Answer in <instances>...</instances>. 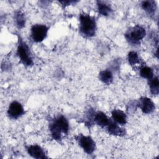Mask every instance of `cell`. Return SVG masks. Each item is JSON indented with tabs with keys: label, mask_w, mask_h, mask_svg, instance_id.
I'll return each instance as SVG.
<instances>
[{
	"label": "cell",
	"mask_w": 159,
	"mask_h": 159,
	"mask_svg": "<svg viewBox=\"0 0 159 159\" xmlns=\"http://www.w3.org/2000/svg\"><path fill=\"white\" fill-rule=\"evenodd\" d=\"M79 32L83 37L91 38L96 35L97 23L94 16L83 12L79 16Z\"/></svg>",
	"instance_id": "6da1fadb"
},
{
	"label": "cell",
	"mask_w": 159,
	"mask_h": 159,
	"mask_svg": "<svg viewBox=\"0 0 159 159\" xmlns=\"http://www.w3.org/2000/svg\"><path fill=\"white\" fill-rule=\"evenodd\" d=\"M146 30L140 25H135L129 27L124 34V37L128 43L137 47L140 45L141 41L146 35Z\"/></svg>",
	"instance_id": "7a4b0ae2"
},
{
	"label": "cell",
	"mask_w": 159,
	"mask_h": 159,
	"mask_svg": "<svg viewBox=\"0 0 159 159\" xmlns=\"http://www.w3.org/2000/svg\"><path fill=\"white\" fill-rule=\"evenodd\" d=\"M18 36V43L16 55L20 61L25 66H31L34 65V60L29 45L23 40L20 36Z\"/></svg>",
	"instance_id": "3957f363"
},
{
	"label": "cell",
	"mask_w": 159,
	"mask_h": 159,
	"mask_svg": "<svg viewBox=\"0 0 159 159\" xmlns=\"http://www.w3.org/2000/svg\"><path fill=\"white\" fill-rule=\"evenodd\" d=\"M78 145L83 149V150L88 155H91L96 150V142L89 135H85L83 134H79L75 136Z\"/></svg>",
	"instance_id": "277c9868"
},
{
	"label": "cell",
	"mask_w": 159,
	"mask_h": 159,
	"mask_svg": "<svg viewBox=\"0 0 159 159\" xmlns=\"http://www.w3.org/2000/svg\"><path fill=\"white\" fill-rule=\"evenodd\" d=\"M49 27L45 24H35L30 27V38L34 42L40 43L47 37Z\"/></svg>",
	"instance_id": "5b68a950"
},
{
	"label": "cell",
	"mask_w": 159,
	"mask_h": 159,
	"mask_svg": "<svg viewBox=\"0 0 159 159\" xmlns=\"http://www.w3.org/2000/svg\"><path fill=\"white\" fill-rule=\"evenodd\" d=\"M24 114H25V110L20 102L13 101L9 104L7 110V115L9 119L16 120Z\"/></svg>",
	"instance_id": "8992f818"
},
{
	"label": "cell",
	"mask_w": 159,
	"mask_h": 159,
	"mask_svg": "<svg viewBox=\"0 0 159 159\" xmlns=\"http://www.w3.org/2000/svg\"><path fill=\"white\" fill-rule=\"evenodd\" d=\"M137 107H139L143 114H150L153 112L155 110V104L150 98L142 96L137 101Z\"/></svg>",
	"instance_id": "52a82bcc"
},
{
	"label": "cell",
	"mask_w": 159,
	"mask_h": 159,
	"mask_svg": "<svg viewBox=\"0 0 159 159\" xmlns=\"http://www.w3.org/2000/svg\"><path fill=\"white\" fill-rule=\"evenodd\" d=\"M27 153L34 158L45 159L48 158L47 153L40 145L38 144L29 145L25 147Z\"/></svg>",
	"instance_id": "ba28073f"
},
{
	"label": "cell",
	"mask_w": 159,
	"mask_h": 159,
	"mask_svg": "<svg viewBox=\"0 0 159 159\" xmlns=\"http://www.w3.org/2000/svg\"><path fill=\"white\" fill-rule=\"evenodd\" d=\"M105 129L109 134L114 136L124 137L127 134L125 129L122 127L120 125L114 122L111 118L109 123Z\"/></svg>",
	"instance_id": "9c48e42d"
},
{
	"label": "cell",
	"mask_w": 159,
	"mask_h": 159,
	"mask_svg": "<svg viewBox=\"0 0 159 159\" xmlns=\"http://www.w3.org/2000/svg\"><path fill=\"white\" fill-rule=\"evenodd\" d=\"M52 119L62 130L63 134L67 135L68 134L70 130V124L68 120L65 116L63 114H58Z\"/></svg>",
	"instance_id": "30bf717a"
},
{
	"label": "cell",
	"mask_w": 159,
	"mask_h": 159,
	"mask_svg": "<svg viewBox=\"0 0 159 159\" xmlns=\"http://www.w3.org/2000/svg\"><path fill=\"white\" fill-rule=\"evenodd\" d=\"M110 120L111 118H109L104 112L101 111H95L93 118L94 124L104 129L109 123Z\"/></svg>",
	"instance_id": "8fae6325"
},
{
	"label": "cell",
	"mask_w": 159,
	"mask_h": 159,
	"mask_svg": "<svg viewBox=\"0 0 159 159\" xmlns=\"http://www.w3.org/2000/svg\"><path fill=\"white\" fill-rule=\"evenodd\" d=\"M142 9L145 12V13L150 17H153L155 15L157 4L155 1L147 0L143 1L140 4Z\"/></svg>",
	"instance_id": "7c38bea8"
},
{
	"label": "cell",
	"mask_w": 159,
	"mask_h": 159,
	"mask_svg": "<svg viewBox=\"0 0 159 159\" xmlns=\"http://www.w3.org/2000/svg\"><path fill=\"white\" fill-rule=\"evenodd\" d=\"M111 119L120 125H124L127 122V114L119 109H114L111 111Z\"/></svg>",
	"instance_id": "4fadbf2b"
},
{
	"label": "cell",
	"mask_w": 159,
	"mask_h": 159,
	"mask_svg": "<svg viewBox=\"0 0 159 159\" xmlns=\"http://www.w3.org/2000/svg\"><path fill=\"white\" fill-rule=\"evenodd\" d=\"M96 6L98 13L102 16L108 17L112 12V7L107 1H97Z\"/></svg>",
	"instance_id": "5bb4252c"
},
{
	"label": "cell",
	"mask_w": 159,
	"mask_h": 159,
	"mask_svg": "<svg viewBox=\"0 0 159 159\" xmlns=\"http://www.w3.org/2000/svg\"><path fill=\"white\" fill-rule=\"evenodd\" d=\"M48 129H49L51 137L53 140L58 142L61 141L63 132L52 119L50 120L48 124Z\"/></svg>",
	"instance_id": "9a60e30c"
},
{
	"label": "cell",
	"mask_w": 159,
	"mask_h": 159,
	"mask_svg": "<svg viewBox=\"0 0 159 159\" xmlns=\"http://www.w3.org/2000/svg\"><path fill=\"white\" fill-rule=\"evenodd\" d=\"M98 77L102 83L107 85L111 84L114 80L113 72L110 68L101 70L98 75Z\"/></svg>",
	"instance_id": "2e32d148"
},
{
	"label": "cell",
	"mask_w": 159,
	"mask_h": 159,
	"mask_svg": "<svg viewBox=\"0 0 159 159\" xmlns=\"http://www.w3.org/2000/svg\"><path fill=\"white\" fill-rule=\"evenodd\" d=\"M14 21L16 27L19 29L24 28L26 24L25 14L20 11H16L14 14Z\"/></svg>",
	"instance_id": "e0dca14e"
},
{
	"label": "cell",
	"mask_w": 159,
	"mask_h": 159,
	"mask_svg": "<svg viewBox=\"0 0 159 159\" xmlns=\"http://www.w3.org/2000/svg\"><path fill=\"white\" fill-rule=\"evenodd\" d=\"M148 84L150 93L153 96H157L159 93V80L158 76H153L148 80Z\"/></svg>",
	"instance_id": "ac0fdd59"
},
{
	"label": "cell",
	"mask_w": 159,
	"mask_h": 159,
	"mask_svg": "<svg viewBox=\"0 0 159 159\" xmlns=\"http://www.w3.org/2000/svg\"><path fill=\"white\" fill-rule=\"evenodd\" d=\"M139 73L142 78L147 79V80L151 79L154 76L153 70L151 67L146 65H142L140 67Z\"/></svg>",
	"instance_id": "d6986e66"
},
{
	"label": "cell",
	"mask_w": 159,
	"mask_h": 159,
	"mask_svg": "<svg viewBox=\"0 0 159 159\" xmlns=\"http://www.w3.org/2000/svg\"><path fill=\"white\" fill-rule=\"evenodd\" d=\"M127 61L131 66H134L140 63V59L139 54L135 51H130L127 54Z\"/></svg>",
	"instance_id": "ffe728a7"
},
{
	"label": "cell",
	"mask_w": 159,
	"mask_h": 159,
	"mask_svg": "<svg viewBox=\"0 0 159 159\" xmlns=\"http://www.w3.org/2000/svg\"><path fill=\"white\" fill-rule=\"evenodd\" d=\"M137 108V101H131L129 102L127 104V111L129 110V112H134V109H136Z\"/></svg>",
	"instance_id": "44dd1931"
},
{
	"label": "cell",
	"mask_w": 159,
	"mask_h": 159,
	"mask_svg": "<svg viewBox=\"0 0 159 159\" xmlns=\"http://www.w3.org/2000/svg\"><path fill=\"white\" fill-rule=\"evenodd\" d=\"M58 2H59V3H60L61 4L63 7H65L70 5L75 4L76 2H78V1H60Z\"/></svg>",
	"instance_id": "7402d4cb"
}]
</instances>
